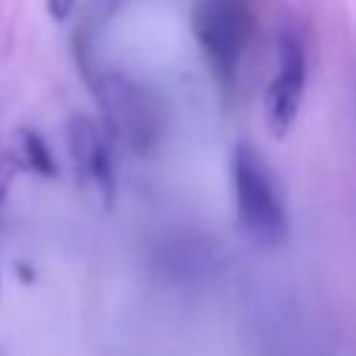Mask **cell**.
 <instances>
[{"label": "cell", "instance_id": "cell-1", "mask_svg": "<svg viewBox=\"0 0 356 356\" xmlns=\"http://www.w3.org/2000/svg\"><path fill=\"white\" fill-rule=\"evenodd\" d=\"M231 192L242 231L259 245H278L286 236V209L278 184L261 153L248 142L231 150Z\"/></svg>", "mask_w": 356, "mask_h": 356}, {"label": "cell", "instance_id": "cell-2", "mask_svg": "<svg viewBox=\"0 0 356 356\" xmlns=\"http://www.w3.org/2000/svg\"><path fill=\"white\" fill-rule=\"evenodd\" d=\"M197 47L222 89L236 86L242 53L250 36V11L242 0H197L189 14Z\"/></svg>", "mask_w": 356, "mask_h": 356}, {"label": "cell", "instance_id": "cell-3", "mask_svg": "<svg viewBox=\"0 0 356 356\" xmlns=\"http://www.w3.org/2000/svg\"><path fill=\"white\" fill-rule=\"evenodd\" d=\"M95 95L111 134L120 142H125L131 150L139 153L153 147V142L161 134V108L142 83L108 72L100 75Z\"/></svg>", "mask_w": 356, "mask_h": 356}, {"label": "cell", "instance_id": "cell-4", "mask_svg": "<svg viewBox=\"0 0 356 356\" xmlns=\"http://www.w3.org/2000/svg\"><path fill=\"white\" fill-rule=\"evenodd\" d=\"M306 64V44L300 33L284 28L278 36V70L264 92V120L275 136L286 134L298 120L309 75Z\"/></svg>", "mask_w": 356, "mask_h": 356}, {"label": "cell", "instance_id": "cell-5", "mask_svg": "<svg viewBox=\"0 0 356 356\" xmlns=\"http://www.w3.org/2000/svg\"><path fill=\"white\" fill-rule=\"evenodd\" d=\"M67 142H70V153H72L75 167L106 197H111V192H114V170H111V156H108V147H106L97 125L89 117L75 114L70 120V128H67Z\"/></svg>", "mask_w": 356, "mask_h": 356}, {"label": "cell", "instance_id": "cell-6", "mask_svg": "<svg viewBox=\"0 0 356 356\" xmlns=\"http://www.w3.org/2000/svg\"><path fill=\"white\" fill-rule=\"evenodd\" d=\"M19 147H22L25 164H28L33 172H39V175H44V178L58 175L56 156H53V150L47 147V142L39 136V131L25 128V131H22V139H19Z\"/></svg>", "mask_w": 356, "mask_h": 356}, {"label": "cell", "instance_id": "cell-7", "mask_svg": "<svg viewBox=\"0 0 356 356\" xmlns=\"http://www.w3.org/2000/svg\"><path fill=\"white\" fill-rule=\"evenodd\" d=\"M44 8L53 22H67L70 14L75 11V0H44Z\"/></svg>", "mask_w": 356, "mask_h": 356}]
</instances>
